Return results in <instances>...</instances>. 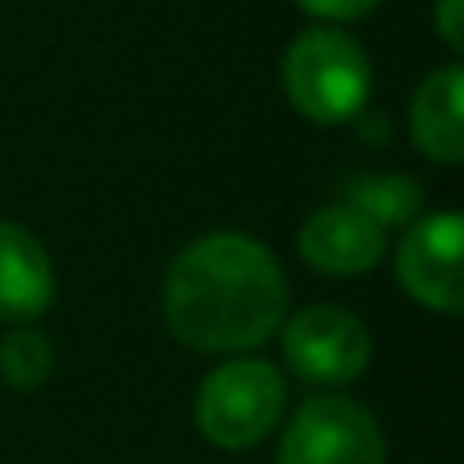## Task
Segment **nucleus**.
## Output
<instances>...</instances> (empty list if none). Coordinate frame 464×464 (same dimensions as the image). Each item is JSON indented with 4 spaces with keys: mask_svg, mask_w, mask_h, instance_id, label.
Segmentation results:
<instances>
[{
    "mask_svg": "<svg viewBox=\"0 0 464 464\" xmlns=\"http://www.w3.org/2000/svg\"><path fill=\"white\" fill-rule=\"evenodd\" d=\"M287 319V274L269 246L242 232H209L164 274V324L196 351H251Z\"/></svg>",
    "mask_w": 464,
    "mask_h": 464,
    "instance_id": "obj_1",
    "label": "nucleus"
},
{
    "mask_svg": "<svg viewBox=\"0 0 464 464\" xmlns=\"http://www.w3.org/2000/svg\"><path fill=\"white\" fill-rule=\"evenodd\" d=\"M369 82V55L342 28H305L283 55V92L310 123L360 119Z\"/></svg>",
    "mask_w": 464,
    "mask_h": 464,
    "instance_id": "obj_2",
    "label": "nucleus"
},
{
    "mask_svg": "<svg viewBox=\"0 0 464 464\" xmlns=\"http://www.w3.org/2000/svg\"><path fill=\"white\" fill-rule=\"evenodd\" d=\"M283 405L287 387L269 360H227L200 382L196 428L223 450H246L278 428Z\"/></svg>",
    "mask_w": 464,
    "mask_h": 464,
    "instance_id": "obj_3",
    "label": "nucleus"
},
{
    "mask_svg": "<svg viewBox=\"0 0 464 464\" xmlns=\"http://www.w3.org/2000/svg\"><path fill=\"white\" fill-rule=\"evenodd\" d=\"M278 464H387V441L360 401L310 396L283 432Z\"/></svg>",
    "mask_w": 464,
    "mask_h": 464,
    "instance_id": "obj_4",
    "label": "nucleus"
},
{
    "mask_svg": "<svg viewBox=\"0 0 464 464\" xmlns=\"http://www.w3.org/2000/svg\"><path fill=\"white\" fill-rule=\"evenodd\" d=\"M369 333L342 305H310L283 328V355L292 373L314 387H346L369 369Z\"/></svg>",
    "mask_w": 464,
    "mask_h": 464,
    "instance_id": "obj_5",
    "label": "nucleus"
},
{
    "mask_svg": "<svg viewBox=\"0 0 464 464\" xmlns=\"http://www.w3.org/2000/svg\"><path fill=\"white\" fill-rule=\"evenodd\" d=\"M464 223L455 209L414 218L405 242L396 246V278L401 287L437 310V314H459L464 310Z\"/></svg>",
    "mask_w": 464,
    "mask_h": 464,
    "instance_id": "obj_6",
    "label": "nucleus"
},
{
    "mask_svg": "<svg viewBox=\"0 0 464 464\" xmlns=\"http://www.w3.org/2000/svg\"><path fill=\"white\" fill-rule=\"evenodd\" d=\"M301 256L310 269L333 274V278H351V274H369L382 256H387V232L378 223H369L360 209L351 205H324L305 218L301 227Z\"/></svg>",
    "mask_w": 464,
    "mask_h": 464,
    "instance_id": "obj_7",
    "label": "nucleus"
},
{
    "mask_svg": "<svg viewBox=\"0 0 464 464\" xmlns=\"http://www.w3.org/2000/svg\"><path fill=\"white\" fill-rule=\"evenodd\" d=\"M55 301V265L19 223H0V319L28 324Z\"/></svg>",
    "mask_w": 464,
    "mask_h": 464,
    "instance_id": "obj_8",
    "label": "nucleus"
},
{
    "mask_svg": "<svg viewBox=\"0 0 464 464\" xmlns=\"http://www.w3.org/2000/svg\"><path fill=\"white\" fill-rule=\"evenodd\" d=\"M464 73L459 64H446L437 73H428L414 92V105H410V132H414V146L437 160V164H459L464 160Z\"/></svg>",
    "mask_w": 464,
    "mask_h": 464,
    "instance_id": "obj_9",
    "label": "nucleus"
},
{
    "mask_svg": "<svg viewBox=\"0 0 464 464\" xmlns=\"http://www.w3.org/2000/svg\"><path fill=\"white\" fill-rule=\"evenodd\" d=\"M342 205L360 209L369 223H378L382 232L387 227H405L419 218L423 209V191L414 178L405 173H378V169H364V173H351L342 178Z\"/></svg>",
    "mask_w": 464,
    "mask_h": 464,
    "instance_id": "obj_10",
    "label": "nucleus"
},
{
    "mask_svg": "<svg viewBox=\"0 0 464 464\" xmlns=\"http://www.w3.org/2000/svg\"><path fill=\"white\" fill-rule=\"evenodd\" d=\"M0 378H5L14 392H37L51 378V342L19 324L5 342H0Z\"/></svg>",
    "mask_w": 464,
    "mask_h": 464,
    "instance_id": "obj_11",
    "label": "nucleus"
},
{
    "mask_svg": "<svg viewBox=\"0 0 464 464\" xmlns=\"http://www.w3.org/2000/svg\"><path fill=\"white\" fill-rule=\"evenodd\" d=\"M296 5L314 19H333V24H346V19H364L369 10H378V0H296Z\"/></svg>",
    "mask_w": 464,
    "mask_h": 464,
    "instance_id": "obj_12",
    "label": "nucleus"
},
{
    "mask_svg": "<svg viewBox=\"0 0 464 464\" xmlns=\"http://www.w3.org/2000/svg\"><path fill=\"white\" fill-rule=\"evenodd\" d=\"M437 33L450 51H464V0H437Z\"/></svg>",
    "mask_w": 464,
    "mask_h": 464,
    "instance_id": "obj_13",
    "label": "nucleus"
}]
</instances>
